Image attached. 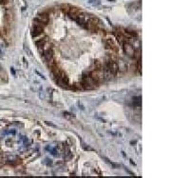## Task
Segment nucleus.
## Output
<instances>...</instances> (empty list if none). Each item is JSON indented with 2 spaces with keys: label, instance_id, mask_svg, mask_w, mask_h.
<instances>
[{
  "label": "nucleus",
  "instance_id": "7",
  "mask_svg": "<svg viewBox=\"0 0 190 178\" xmlns=\"http://www.w3.org/2000/svg\"><path fill=\"white\" fill-rule=\"evenodd\" d=\"M43 54V57L47 61V62H49L53 59V56H54V52L52 51V49H49V50H47V51H44L42 52Z\"/></svg>",
  "mask_w": 190,
  "mask_h": 178
},
{
  "label": "nucleus",
  "instance_id": "4",
  "mask_svg": "<svg viewBox=\"0 0 190 178\" xmlns=\"http://www.w3.org/2000/svg\"><path fill=\"white\" fill-rule=\"evenodd\" d=\"M123 50H124V52L126 54L128 57H135V54H136V52H135V49H134V47H133L130 43H128V42H124L123 43Z\"/></svg>",
  "mask_w": 190,
  "mask_h": 178
},
{
  "label": "nucleus",
  "instance_id": "13",
  "mask_svg": "<svg viewBox=\"0 0 190 178\" xmlns=\"http://www.w3.org/2000/svg\"><path fill=\"white\" fill-rule=\"evenodd\" d=\"M133 103L137 106V107H140L141 106V104H142V99H141V97H135V98H133Z\"/></svg>",
  "mask_w": 190,
  "mask_h": 178
},
{
  "label": "nucleus",
  "instance_id": "10",
  "mask_svg": "<svg viewBox=\"0 0 190 178\" xmlns=\"http://www.w3.org/2000/svg\"><path fill=\"white\" fill-rule=\"evenodd\" d=\"M114 34H115V37H116V39L118 40V42H119L121 45H122L124 42H126V37H124V35L121 32H119V31L117 32V31H116V32L114 33Z\"/></svg>",
  "mask_w": 190,
  "mask_h": 178
},
{
  "label": "nucleus",
  "instance_id": "14",
  "mask_svg": "<svg viewBox=\"0 0 190 178\" xmlns=\"http://www.w3.org/2000/svg\"><path fill=\"white\" fill-rule=\"evenodd\" d=\"M94 66H95V70H101V69H103V65L101 63V61L99 60L94 61Z\"/></svg>",
  "mask_w": 190,
  "mask_h": 178
},
{
  "label": "nucleus",
  "instance_id": "15",
  "mask_svg": "<svg viewBox=\"0 0 190 178\" xmlns=\"http://www.w3.org/2000/svg\"><path fill=\"white\" fill-rule=\"evenodd\" d=\"M73 89L75 90H83V87H82V84L81 83H75L73 84Z\"/></svg>",
  "mask_w": 190,
  "mask_h": 178
},
{
  "label": "nucleus",
  "instance_id": "17",
  "mask_svg": "<svg viewBox=\"0 0 190 178\" xmlns=\"http://www.w3.org/2000/svg\"><path fill=\"white\" fill-rule=\"evenodd\" d=\"M137 68H138L139 73H142V59L141 58H138V61H137Z\"/></svg>",
  "mask_w": 190,
  "mask_h": 178
},
{
  "label": "nucleus",
  "instance_id": "18",
  "mask_svg": "<svg viewBox=\"0 0 190 178\" xmlns=\"http://www.w3.org/2000/svg\"><path fill=\"white\" fill-rule=\"evenodd\" d=\"M8 3V0H0V5H5Z\"/></svg>",
  "mask_w": 190,
  "mask_h": 178
},
{
  "label": "nucleus",
  "instance_id": "12",
  "mask_svg": "<svg viewBox=\"0 0 190 178\" xmlns=\"http://www.w3.org/2000/svg\"><path fill=\"white\" fill-rule=\"evenodd\" d=\"M49 49H52V44L49 42H47V43H45V45L43 46L41 49H38V50H39V52H43L44 51H47V50H49Z\"/></svg>",
  "mask_w": 190,
  "mask_h": 178
},
{
  "label": "nucleus",
  "instance_id": "5",
  "mask_svg": "<svg viewBox=\"0 0 190 178\" xmlns=\"http://www.w3.org/2000/svg\"><path fill=\"white\" fill-rule=\"evenodd\" d=\"M105 49L110 50V52H116V54L118 52V47L116 45V43L111 38H107V40H105Z\"/></svg>",
  "mask_w": 190,
  "mask_h": 178
},
{
  "label": "nucleus",
  "instance_id": "1",
  "mask_svg": "<svg viewBox=\"0 0 190 178\" xmlns=\"http://www.w3.org/2000/svg\"><path fill=\"white\" fill-rule=\"evenodd\" d=\"M82 87L84 90H94L96 88V84L95 82L91 79V77H90L89 73H84L83 75H82Z\"/></svg>",
  "mask_w": 190,
  "mask_h": 178
},
{
  "label": "nucleus",
  "instance_id": "16",
  "mask_svg": "<svg viewBox=\"0 0 190 178\" xmlns=\"http://www.w3.org/2000/svg\"><path fill=\"white\" fill-rule=\"evenodd\" d=\"M64 117L66 118V119L68 120H72L74 118V115H72L71 113H70V112H64Z\"/></svg>",
  "mask_w": 190,
  "mask_h": 178
},
{
  "label": "nucleus",
  "instance_id": "8",
  "mask_svg": "<svg viewBox=\"0 0 190 178\" xmlns=\"http://www.w3.org/2000/svg\"><path fill=\"white\" fill-rule=\"evenodd\" d=\"M43 31H44V28L42 27H38V26H32V37H37L39 35H41L43 33Z\"/></svg>",
  "mask_w": 190,
  "mask_h": 178
},
{
  "label": "nucleus",
  "instance_id": "3",
  "mask_svg": "<svg viewBox=\"0 0 190 178\" xmlns=\"http://www.w3.org/2000/svg\"><path fill=\"white\" fill-rule=\"evenodd\" d=\"M105 68L110 71L112 75H116V73L119 71V67H118V63L116 61H112L110 59H108V61H105Z\"/></svg>",
  "mask_w": 190,
  "mask_h": 178
},
{
  "label": "nucleus",
  "instance_id": "2",
  "mask_svg": "<svg viewBox=\"0 0 190 178\" xmlns=\"http://www.w3.org/2000/svg\"><path fill=\"white\" fill-rule=\"evenodd\" d=\"M89 75L97 86L105 80L103 69H101V70H93V71H90V73H89Z\"/></svg>",
  "mask_w": 190,
  "mask_h": 178
},
{
  "label": "nucleus",
  "instance_id": "9",
  "mask_svg": "<svg viewBox=\"0 0 190 178\" xmlns=\"http://www.w3.org/2000/svg\"><path fill=\"white\" fill-rule=\"evenodd\" d=\"M7 162L10 165H17V164L21 163V159L18 158L17 156L11 155V156H9V157L7 158Z\"/></svg>",
  "mask_w": 190,
  "mask_h": 178
},
{
  "label": "nucleus",
  "instance_id": "6",
  "mask_svg": "<svg viewBox=\"0 0 190 178\" xmlns=\"http://www.w3.org/2000/svg\"><path fill=\"white\" fill-rule=\"evenodd\" d=\"M75 21L80 25V26L85 28L87 25V21H88V18H87V15L84 14V12H81L80 14L77 15V17L75 18Z\"/></svg>",
  "mask_w": 190,
  "mask_h": 178
},
{
  "label": "nucleus",
  "instance_id": "19",
  "mask_svg": "<svg viewBox=\"0 0 190 178\" xmlns=\"http://www.w3.org/2000/svg\"><path fill=\"white\" fill-rule=\"evenodd\" d=\"M110 1H112V2H113V1H115V0H110Z\"/></svg>",
  "mask_w": 190,
  "mask_h": 178
},
{
  "label": "nucleus",
  "instance_id": "11",
  "mask_svg": "<svg viewBox=\"0 0 190 178\" xmlns=\"http://www.w3.org/2000/svg\"><path fill=\"white\" fill-rule=\"evenodd\" d=\"M47 42H48V39H47V37H44V38H40L38 40H35V45L37 46L38 49H41Z\"/></svg>",
  "mask_w": 190,
  "mask_h": 178
},
{
  "label": "nucleus",
  "instance_id": "20",
  "mask_svg": "<svg viewBox=\"0 0 190 178\" xmlns=\"http://www.w3.org/2000/svg\"><path fill=\"white\" fill-rule=\"evenodd\" d=\"M0 32H1V31H0Z\"/></svg>",
  "mask_w": 190,
  "mask_h": 178
}]
</instances>
